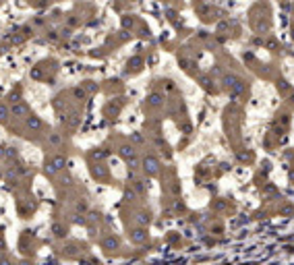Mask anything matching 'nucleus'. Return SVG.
I'll return each instance as SVG.
<instances>
[{
	"label": "nucleus",
	"instance_id": "obj_1",
	"mask_svg": "<svg viewBox=\"0 0 294 265\" xmlns=\"http://www.w3.org/2000/svg\"><path fill=\"white\" fill-rule=\"evenodd\" d=\"M12 114H15V116H25V114H27V106L17 104L15 108H12Z\"/></svg>",
	"mask_w": 294,
	"mask_h": 265
},
{
	"label": "nucleus",
	"instance_id": "obj_2",
	"mask_svg": "<svg viewBox=\"0 0 294 265\" xmlns=\"http://www.w3.org/2000/svg\"><path fill=\"white\" fill-rule=\"evenodd\" d=\"M27 124H29V128H37L41 127V122H40V118H35V116H29V120H27Z\"/></svg>",
	"mask_w": 294,
	"mask_h": 265
},
{
	"label": "nucleus",
	"instance_id": "obj_3",
	"mask_svg": "<svg viewBox=\"0 0 294 265\" xmlns=\"http://www.w3.org/2000/svg\"><path fill=\"white\" fill-rule=\"evenodd\" d=\"M8 116H6V108L4 106H0V120H6Z\"/></svg>",
	"mask_w": 294,
	"mask_h": 265
},
{
	"label": "nucleus",
	"instance_id": "obj_4",
	"mask_svg": "<svg viewBox=\"0 0 294 265\" xmlns=\"http://www.w3.org/2000/svg\"><path fill=\"white\" fill-rule=\"evenodd\" d=\"M54 232H56V236H62V234H64V232H62V226H58V224L54 226Z\"/></svg>",
	"mask_w": 294,
	"mask_h": 265
}]
</instances>
